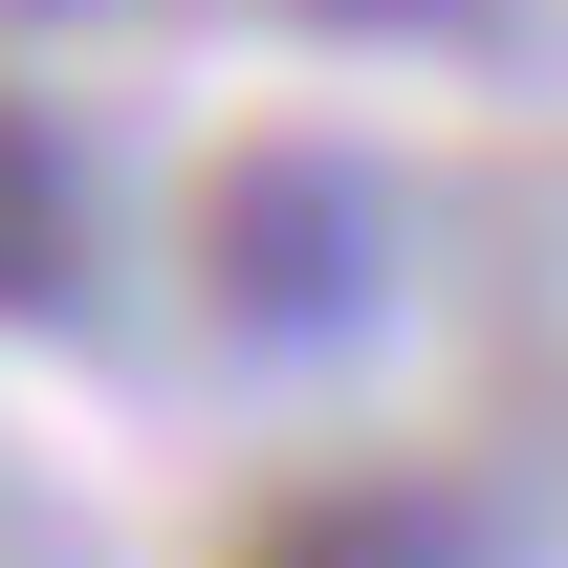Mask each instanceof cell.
Instances as JSON below:
<instances>
[{
  "label": "cell",
  "mask_w": 568,
  "mask_h": 568,
  "mask_svg": "<svg viewBox=\"0 0 568 568\" xmlns=\"http://www.w3.org/2000/svg\"><path fill=\"white\" fill-rule=\"evenodd\" d=\"M219 568H459V525H437L416 481H284Z\"/></svg>",
  "instance_id": "obj_2"
},
{
  "label": "cell",
  "mask_w": 568,
  "mask_h": 568,
  "mask_svg": "<svg viewBox=\"0 0 568 568\" xmlns=\"http://www.w3.org/2000/svg\"><path fill=\"white\" fill-rule=\"evenodd\" d=\"M67 263H88V197H67V132L0 88V306H67Z\"/></svg>",
  "instance_id": "obj_3"
},
{
  "label": "cell",
  "mask_w": 568,
  "mask_h": 568,
  "mask_svg": "<svg viewBox=\"0 0 568 568\" xmlns=\"http://www.w3.org/2000/svg\"><path fill=\"white\" fill-rule=\"evenodd\" d=\"M197 306L241 328V351H328V328L372 306V175L306 153V132L219 153L197 175Z\"/></svg>",
  "instance_id": "obj_1"
},
{
  "label": "cell",
  "mask_w": 568,
  "mask_h": 568,
  "mask_svg": "<svg viewBox=\"0 0 568 568\" xmlns=\"http://www.w3.org/2000/svg\"><path fill=\"white\" fill-rule=\"evenodd\" d=\"M284 22H328V44H416V22H459V0H284Z\"/></svg>",
  "instance_id": "obj_4"
}]
</instances>
